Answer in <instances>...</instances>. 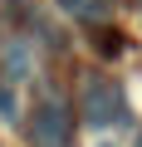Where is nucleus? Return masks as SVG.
Wrapping results in <instances>:
<instances>
[{"mask_svg":"<svg viewBox=\"0 0 142 147\" xmlns=\"http://www.w3.org/2000/svg\"><path fill=\"white\" fill-rule=\"evenodd\" d=\"M0 118H15V93L0 88Z\"/></svg>","mask_w":142,"mask_h":147,"instance_id":"obj_4","label":"nucleus"},{"mask_svg":"<svg viewBox=\"0 0 142 147\" xmlns=\"http://www.w3.org/2000/svg\"><path fill=\"white\" fill-rule=\"evenodd\" d=\"M137 147H142V132H137Z\"/></svg>","mask_w":142,"mask_h":147,"instance_id":"obj_6","label":"nucleus"},{"mask_svg":"<svg viewBox=\"0 0 142 147\" xmlns=\"http://www.w3.org/2000/svg\"><path fill=\"white\" fill-rule=\"evenodd\" d=\"M79 118H83V127H113V123H122L127 118V103H122V88L113 84V79H83V88H79Z\"/></svg>","mask_w":142,"mask_h":147,"instance_id":"obj_1","label":"nucleus"},{"mask_svg":"<svg viewBox=\"0 0 142 147\" xmlns=\"http://www.w3.org/2000/svg\"><path fill=\"white\" fill-rule=\"evenodd\" d=\"M98 5H113V0H98Z\"/></svg>","mask_w":142,"mask_h":147,"instance_id":"obj_5","label":"nucleus"},{"mask_svg":"<svg viewBox=\"0 0 142 147\" xmlns=\"http://www.w3.org/2000/svg\"><path fill=\"white\" fill-rule=\"evenodd\" d=\"M69 137H74V118H69V108L59 98H44L34 108V123H30V142L34 147H69Z\"/></svg>","mask_w":142,"mask_h":147,"instance_id":"obj_2","label":"nucleus"},{"mask_svg":"<svg viewBox=\"0 0 142 147\" xmlns=\"http://www.w3.org/2000/svg\"><path fill=\"white\" fill-rule=\"evenodd\" d=\"M103 147H108V142H103Z\"/></svg>","mask_w":142,"mask_h":147,"instance_id":"obj_7","label":"nucleus"},{"mask_svg":"<svg viewBox=\"0 0 142 147\" xmlns=\"http://www.w3.org/2000/svg\"><path fill=\"white\" fill-rule=\"evenodd\" d=\"M5 74H10V79H25V74H30V54H25L20 39L5 44Z\"/></svg>","mask_w":142,"mask_h":147,"instance_id":"obj_3","label":"nucleus"}]
</instances>
